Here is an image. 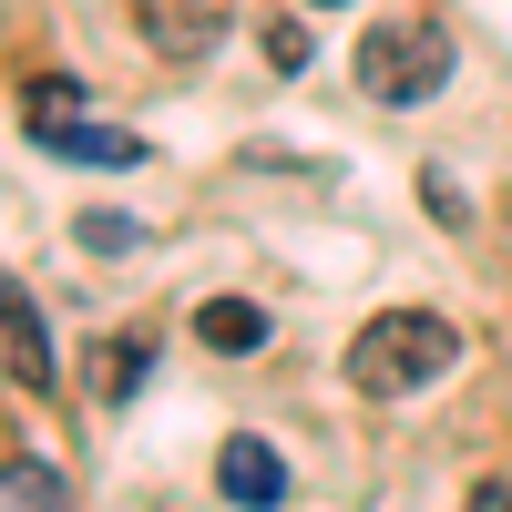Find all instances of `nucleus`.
Here are the masks:
<instances>
[{
	"label": "nucleus",
	"mask_w": 512,
	"mask_h": 512,
	"mask_svg": "<svg viewBox=\"0 0 512 512\" xmlns=\"http://www.w3.org/2000/svg\"><path fill=\"white\" fill-rule=\"evenodd\" d=\"M0 349H11L21 390H52V379H62V359H52V338H41V308H31L21 277H0Z\"/></svg>",
	"instance_id": "4"
},
{
	"label": "nucleus",
	"mask_w": 512,
	"mask_h": 512,
	"mask_svg": "<svg viewBox=\"0 0 512 512\" xmlns=\"http://www.w3.org/2000/svg\"><path fill=\"white\" fill-rule=\"evenodd\" d=\"M441 82H451V31H441L431 11H390V21L359 31V93H369V103L410 113V103H431Z\"/></svg>",
	"instance_id": "2"
},
{
	"label": "nucleus",
	"mask_w": 512,
	"mask_h": 512,
	"mask_svg": "<svg viewBox=\"0 0 512 512\" xmlns=\"http://www.w3.org/2000/svg\"><path fill=\"white\" fill-rule=\"evenodd\" d=\"M0 502H62V472H41V461H21V472H0Z\"/></svg>",
	"instance_id": "10"
},
{
	"label": "nucleus",
	"mask_w": 512,
	"mask_h": 512,
	"mask_svg": "<svg viewBox=\"0 0 512 512\" xmlns=\"http://www.w3.org/2000/svg\"><path fill=\"white\" fill-rule=\"evenodd\" d=\"M195 338H205L216 359H256V349H267V308H256V297H205V308H195Z\"/></svg>",
	"instance_id": "8"
},
{
	"label": "nucleus",
	"mask_w": 512,
	"mask_h": 512,
	"mask_svg": "<svg viewBox=\"0 0 512 512\" xmlns=\"http://www.w3.org/2000/svg\"><path fill=\"white\" fill-rule=\"evenodd\" d=\"M461 359V328L441 308H379L359 338H349V390L359 400H410Z\"/></svg>",
	"instance_id": "1"
},
{
	"label": "nucleus",
	"mask_w": 512,
	"mask_h": 512,
	"mask_svg": "<svg viewBox=\"0 0 512 512\" xmlns=\"http://www.w3.org/2000/svg\"><path fill=\"white\" fill-rule=\"evenodd\" d=\"M216 492H226V502H246V512H267V502H287V461L256 441V431H236V441L216 451Z\"/></svg>",
	"instance_id": "5"
},
{
	"label": "nucleus",
	"mask_w": 512,
	"mask_h": 512,
	"mask_svg": "<svg viewBox=\"0 0 512 512\" xmlns=\"http://www.w3.org/2000/svg\"><path fill=\"white\" fill-rule=\"evenodd\" d=\"M267 62H277V72H308V31H297V21H267Z\"/></svg>",
	"instance_id": "11"
},
{
	"label": "nucleus",
	"mask_w": 512,
	"mask_h": 512,
	"mask_svg": "<svg viewBox=\"0 0 512 512\" xmlns=\"http://www.w3.org/2000/svg\"><path fill=\"white\" fill-rule=\"evenodd\" d=\"M82 379H93V400H103V410H113V400H134L144 379H154V328H113V338H93Z\"/></svg>",
	"instance_id": "6"
},
{
	"label": "nucleus",
	"mask_w": 512,
	"mask_h": 512,
	"mask_svg": "<svg viewBox=\"0 0 512 512\" xmlns=\"http://www.w3.org/2000/svg\"><path fill=\"white\" fill-rule=\"evenodd\" d=\"M31 144H41V154H62V164H144V134H113V123H82V113L31 123Z\"/></svg>",
	"instance_id": "7"
},
{
	"label": "nucleus",
	"mask_w": 512,
	"mask_h": 512,
	"mask_svg": "<svg viewBox=\"0 0 512 512\" xmlns=\"http://www.w3.org/2000/svg\"><path fill=\"white\" fill-rule=\"evenodd\" d=\"M72 246H82V256H123V246H144V226H134V216H103V205H93V216H72Z\"/></svg>",
	"instance_id": "9"
},
{
	"label": "nucleus",
	"mask_w": 512,
	"mask_h": 512,
	"mask_svg": "<svg viewBox=\"0 0 512 512\" xmlns=\"http://www.w3.org/2000/svg\"><path fill=\"white\" fill-rule=\"evenodd\" d=\"M144 41L164 62H205L226 41V0H144Z\"/></svg>",
	"instance_id": "3"
}]
</instances>
